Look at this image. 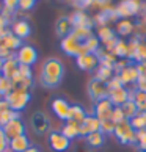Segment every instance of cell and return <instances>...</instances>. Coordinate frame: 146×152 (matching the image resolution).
<instances>
[{"label": "cell", "instance_id": "obj_35", "mask_svg": "<svg viewBox=\"0 0 146 152\" xmlns=\"http://www.w3.org/2000/svg\"><path fill=\"white\" fill-rule=\"evenodd\" d=\"M13 91V85H11V80L8 78H5L0 75V96H3V97H7V96Z\"/></svg>", "mask_w": 146, "mask_h": 152}, {"label": "cell", "instance_id": "obj_38", "mask_svg": "<svg viewBox=\"0 0 146 152\" xmlns=\"http://www.w3.org/2000/svg\"><path fill=\"white\" fill-rule=\"evenodd\" d=\"M112 121H113L115 124H120L126 119L124 115H123V110H121V107H115L113 108V113H112V118H110Z\"/></svg>", "mask_w": 146, "mask_h": 152}, {"label": "cell", "instance_id": "obj_6", "mask_svg": "<svg viewBox=\"0 0 146 152\" xmlns=\"http://www.w3.org/2000/svg\"><path fill=\"white\" fill-rule=\"evenodd\" d=\"M115 8L121 19H127V18H132V16H137L142 13L143 5L138 0H121L120 5Z\"/></svg>", "mask_w": 146, "mask_h": 152}, {"label": "cell", "instance_id": "obj_14", "mask_svg": "<svg viewBox=\"0 0 146 152\" xmlns=\"http://www.w3.org/2000/svg\"><path fill=\"white\" fill-rule=\"evenodd\" d=\"M116 19H120V16L116 13V8L113 7H105L99 11L94 18V24H98L99 27H107L109 22H115Z\"/></svg>", "mask_w": 146, "mask_h": 152}, {"label": "cell", "instance_id": "obj_46", "mask_svg": "<svg viewBox=\"0 0 146 152\" xmlns=\"http://www.w3.org/2000/svg\"><path fill=\"white\" fill-rule=\"evenodd\" d=\"M8 24H10V20H8L7 18H5V16L0 14V30H7Z\"/></svg>", "mask_w": 146, "mask_h": 152}, {"label": "cell", "instance_id": "obj_53", "mask_svg": "<svg viewBox=\"0 0 146 152\" xmlns=\"http://www.w3.org/2000/svg\"><path fill=\"white\" fill-rule=\"evenodd\" d=\"M0 127H2V124H0Z\"/></svg>", "mask_w": 146, "mask_h": 152}, {"label": "cell", "instance_id": "obj_52", "mask_svg": "<svg viewBox=\"0 0 146 152\" xmlns=\"http://www.w3.org/2000/svg\"><path fill=\"white\" fill-rule=\"evenodd\" d=\"M2 132H3V130H2V127H0V133H2Z\"/></svg>", "mask_w": 146, "mask_h": 152}, {"label": "cell", "instance_id": "obj_21", "mask_svg": "<svg viewBox=\"0 0 146 152\" xmlns=\"http://www.w3.org/2000/svg\"><path fill=\"white\" fill-rule=\"evenodd\" d=\"M13 33L21 39H25L32 35V25L29 24V20L19 19L13 24Z\"/></svg>", "mask_w": 146, "mask_h": 152}, {"label": "cell", "instance_id": "obj_25", "mask_svg": "<svg viewBox=\"0 0 146 152\" xmlns=\"http://www.w3.org/2000/svg\"><path fill=\"white\" fill-rule=\"evenodd\" d=\"M61 133L69 140H74L77 137H80V124H77L74 121H66L63 129H61Z\"/></svg>", "mask_w": 146, "mask_h": 152}, {"label": "cell", "instance_id": "obj_31", "mask_svg": "<svg viewBox=\"0 0 146 152\" xmlns=\"http://www.w3.org/2000/svg\"><path fill=\"white\" fill-rule=\"evenodd\" d=\"M134 102H135L138 113H146V93L140 91V89H135L134 93Z\"/></svg>", "mask_w": 146, "mask_h": 152}, {"label": "cell", "instance_id": "obj_18", "mask_svg": "<svg viewBox=\"0 0 146 152\" xmlns=\"http://www.w3.org/2000/svg\"><path fill=\"white\" fill-rule=\"evenodd\" d=\"M109 100L113 104V107H121L123 104H126L129 100V88L121 86V88H116V89H110L109 91Z\"/></svg>", "mask_w": 146, "mask_h": 152}, {"label": "cell", "instance_id": "obj_17", "mask_svg": "<svg viewBox=\"0 0 146 152\" xmlns=\"http://www.w3.org/2000/svg\"><path fill=\"white\" fill-rule=\"evenodd\" d=\"M71 22L74 28H87V30H93L94 27V20L90 19L83 11H74L71 16Z\"/></svg>", "mask_w": 146, "mask_h": 152}, {"label": "cell", "instance_id": "obj_49", "mask_svg": "<svg viewBox=\"0 0 146 152\" xmlns=\"http://www.w3.org/2000/svg\"><path fill=\"white\" fill-rule=\"evenodd\" d=\"M7 33H8L7 30H0V41H2V38H3L5 35H7Z\"/></svg>", "mask_w": 146, "mask_h": 152}, {"label": "cell", "instance_id": "obj_37", "mask_svg": "<svg viewBox=\"0 0 146 152\" xmlns=\"http://www.w3.org/2000/svg\"><path fill=\"white\" fill-rule=\"evenodd\" d=\"M135 144L138 146V149H140V151H146V130H140V132H137Z\"/></svg>", "mask_w": 146, "mask_h": 152}, {"label": "cell", "instance_id": "obj_26", "mask_svg": "<svg viewBox=\"0 0 146 152\" xmlns=\"http://www.w3.org/2000/svg\"><path fill=\"white\" fill-rule=\"evenodd\" d=\"M116 33L120 36H132L135 33V25L129 19H123L116 24Z\"/></svg>", "mask_w": 146, "mask_h": 152}, {"label": "cell", "instance_id": "obj_10", "mask_svg": "<svg viewBox=\"0 0 146 152\" xmlns=\"http://www.w3.org/2000/svg\"><path fill=\"white\" fill-rule=\"evenodd\" d=\"M50 107H52L54 115L57 116L58 119H61V121H68V119H69L71 104H69L66 99H63V97H55V99L52 100V104H50Z\"/></svg>", "mask_w": 146, "mask_h": 152}, {"label": "cell", "instance_id": "obj_1", "mask_svg": "<svg viewBox=\"0 0 146 152\" xmlns=\"http://www.w3.org/2000/svg\"><path fill=\"white\" fill-rule=\"evenodd\" d=\"M93 36V31L91 30H87V28H74L71 35H68L66 38L61 39V44L60 47L61 50L69 55V57H79V55L85 53V44L90 38Z\"/></svg>", "mask_w": 146, "mask_h": 152}, {"label": "cell", "instance_id": "obj_8", "mask_svg": "<svg viewBox=\"0 0 146 152\" xmlns=\"http://www.w3.org/2000/svg\"><path fill=\"white\" fill-rule=\"evenodd\" d=\"M47 143L50 146V149L55 151V152H66L71 148V140L66 138L61 132L58 130H54V132H49V137H47Z\"/></svg>", "mask_w": 146, "mask_h": 152}, {"label": "cell", "instance_id": "obj_2", "mask_svg": "<svg viewBox=\"0 0 146 152\" xmlns=\"http://www.w3.org/2000/svg\"><path fill=\"white\" fill-rule=\"evenodd\" d=\"M65 75V66L58 58H47L43 63L41 75H39V83L44 88L54 89L57 88Z\"/></svg>", "mask_w": 146, "mask_h": 152}, {"label": "cell", "instance_id": "obj_45", "mask_svg": "<svg viewBox=\"0 0 146 152\" xmlns=\"http://www.w3.org/2000/svg\"><path fill=\"white\" fill-rule=\"evenodd\" d=\"M137 89H140V91H145L146 93V78L140 75L138 82H137Z\"/></svg>", "mask_w": 146, "mask_h": 152}, {"label": "cell", "instance_id": "obj_15", "mask_svg": "<svg viewBox=\"0 0 146 152\" xmlns=\"http://www.w3.org/2000/svg\"><path fill=\"white\" fill-rule=\"evenodd\" d=\"M76 63L79 66V69H82V71H93L99 66V58H98L96 53L85 52V53L79 55L76 58Z\"/></svg>", "mask_w": 146, "mask_h": 152}, {"label": "cell", "instance_id": "obj_29", "mask_svg": "<svg viewBox=\"0 0 146 152\" xmlns=\"http://www.w3.org/2000/svg\"><path fill=\"white\" fill-rule=\"evenodd\" d=\"M121 110H123V115H124V118H126V119H129V121L138 115V108H137V105H135V102H134V100H127L126 104H123V105H121Z\"/></svg>", "mask_w": 146, "mask_h": 152}, {"label": "cell", "instance_id": "obj_11", "mask_svg": "<svg viewBox=\"0 0 146 152\" xmlns=\"http://www.w3.org/2000/svg\"><path fill=\"white\" fill-rule=\"evenodd\" d=\"M113 108L115 107L109 100V97H105L102 100H98V102H94V116H96L99 121L110 119L112 113H113Z\"/></svg>", "mask_w": 146, "mask_h": 152}, {"label": "cell", "instance_id": "obj_20", "mask_svg": "<svg viewBox=\"0 0 146 152\" xmlns=\"http://www.w3.org/2000/svg\"><path fill=\"white\" fill-rule=\"evenodd\" d=\"M72 30H74V27H72L71 18H68V16L60 18V19L57 20V24H55V31H57V35H58L61 39L66 38L68 35H71Z\"/></svg>", "mask_w": 146, "mask_h": 152}, {"label": "cell", "instance_id": "obj_3", "mask_svg": "<svg viewBox=\"0 0 146 152\" xmlns=\"http://www.w3.org/2000/svg\"><path fill=\"white\" fill-rule=\"evenodd\" d=\"M113 135L116 137L118 143H121V144H135L137 132L134 130V127H132V124L129 119H124L123 122L116 124Z\"/></svg>", "mask_w": 146, "mask_h": 152}, {"label": "cell", "instance_id": "obj_36", "mask_svg": "<svg viewBox=\"0 0 146 152\" xmlns=\"http://www.w3.org/2000/svg\"><path fill=\"white\" fill-rule=\"evenodd\" d=\"M115 127H116V124L112 119L101 121V132H102L104 135H113L115 133Z\"/></svg>", "mask_w": 146, "mask_h": 152}, {"label": "cell", "instance_id": "obj_12", "mask_svg": "<svg viewBox=\"0 0 146 152\" xmlns=\"http://www.w3.org/2000/svg\"><path fill=\"white\" fill-rule=\"evenodd\" d=\"M118 75H120V78H121V82H123L124 86L126 85H137V82L140 78V71H138V67H137L135 63H129Z\"/></svg>", "mask_w": 146, "mask_h": 152}, {"label": "cell", "instance_id": "obj_42", "mask_svg": "<svg viewBox=\"0 0 146 152\" xmlns=\"http://www.w3.org/2000/svg\"><path fill=\"white\" fill-rule=\"evenodd\" d=\"M13 57H16L14 52H11L10 49L3 47V46H0V58H2L3 61H5V60H8V58H13Z\"/></svg>", "mask_w": 146, "mask_h": 152}, {"label": "cell", "instance_id": "obj_41", "mask_svg": "<svg viewBox=\"0 0 146 152\" xmlns=\"http://www.w3.org/2000/svg\"><path fill=\"white\" fill-rule=\"evenodd\" d=\"M36 0H19V10L21 11H30L35 7Z\"/></svg>", "mask_w": 146, "mask_h": 152}, {"label": "cell", "instance_id": "obj_9", "mask_svg": "<svg viewBox=\"0 0 146 152\" xmlns=\"http://www.w3.org/2000/svg\"><path fill=\"white\" fill-rule=\"evenodd\" d=\"M16 58H18L19 64H25V66H32L36 63L38 60V50L30 46V44H24L18 52H16Z\"/></svg>", "mask_w": 146, "mask_h": 152}, {"label": "cell", "instance_id": "obj_47", "mask_svg": "<svg viewBox=\"0 0 146 152\" xmlns=\"http://www.w3.org/2000/svg\"><path fill=\"white\" fill-rule=\"evenodd\" d=\"M93 3H94V5H99V7H102V8H105V7L110 3V0H93Z\"/></svg>", "mask_w": 146, "mask_h": 152}, {"label": "cell", "instance_id": "obj_50", "mask_svg": "<svg viewBox=\"0 0 146 152\" xmlns=\"http://www.w3.org/2000/svg\"><path fill=\"white\" fill-rule=\"evenodd\" d=\"M2 67H3V60L0 58V71H2Z\"/></svg>", "mask_w": 146, "mask_h": 152}, {"label": "cell", "instance_id": "obj_28", "mask_svg": "<svg viewBox=\"0 0 146 152\" xmlns=\"http://www.w3.org/2000/svg\"><path fill=\"white\" fill-rule=\"evenodd\" d=\"M96 75H94V77H96V78H99V80H102V82H110L112 80V77H113L115 75V71H113V67H107V66H98L96 67Z\"/></svg>", "mask_w": 146, "mask_h": 152}, {"label": "cell", "instance_id": "obj_24", "mask_svg": "<svg viewBox=\"0 0 146 152\" xmlns=\"http://www.w3.org/2000/svg\"><path fill=\"white\" fill-rule=\"evenodd\" d=\"M85 143L88 148L91 149H98V148H102L104 143H105V135L102 132H94V133H90L88 137H85Z\"/></svg>", "mask_w": 146, "mask_h": 152}, {"label": "cell", "instance_id": "obj_32", "mask_svg": "<svg viewBox=\"0 0 146 152\" xmlns=\"http://www.w3.org/2000/svg\"><path fill=\"white\" fill-rule=\"evenodd\" d=\"M112 53H113L116 58H129V46H127V42L123 41V39H120Z\"/></svg>", "mask_w": 146, "mask_h": 152}, {"label": "cell", "instance_id": "obj_39", "mask_svg": "<svg viewBox=\"0 0 146 152\" xmlns=\"http://www.w3.org/2000/svg\"><path fill=\"white\" fill-rule=\"evenodd\" d=\"M71 2L77 8V11H83V10H87L88 7L93 5V0H71Z\"/></svg>", "mask_w": 146, "mask_h": 152}, {"label": "cell", "instance_id": "obj_7", "mask_svg": "<svg viewBox=\"0 0 146 152\" xmlns=\"http://www.w3.org/2000/svg\"><path fill=\"white\" fill-rule=\"evenodd\" d=\"M30 126H32V130L36 135H39V137L50 132V119L47 118L46 113H43V111H35V113L32 115Z\"/></svg>", "mask_w": 146, "mask_h": 152}, {"label": "cell", "instance_id": "obj_51", "mask_svg": "<svg viewBox=\"0 0 146 152\" xmlns=\"http://www.w3.org/2000/svg\"><path fill=\"white\" fill-rule=\"evenodd\" d=\"M138 152H146V151H140V149H138Z\"/></svg>", "mask_w": 146, "mask_h": 152}, {"label": "cell", "instance_id": "obj_13", "mask_svg": "<svg viewBox=\"0 0 146 152\" xmlns=\"http://www.w3.org/2000/svg\"><path fill=\"white\" fill-rule=\"evenodd\" d=\"M2 129H3V133H5V137H7L8 141L21 137V135H25V126L21 119L11 121V122L7 124V126H3Z\"/></svg>", "mask_w": 146, "mask_h": 152}, {"label": "cell", "instance_id": "obj_33", "mask_svg": "<svg viewBox=\"0 0 146 152\" xmlns=\"http://www.w3.org/2000/svg\"><path fill=\"white\" fill-rule=\"evenodd\" d=\"M131 124H132V127L135 132L146 130V113H138L135 118L131 119Z\"/></svg>", "mask_w": 146, "mask_h": 152}, {"label": "cell", "instance_id": "obj_23", "mask_svg": "<svg viewBox=\"0 0 146 152\" xmlns=\"http://www.w3.org/2000/svg\"><path fill=\"white\" fill-rule=\"evenodd\" d=\"M30 140L27 135H21V137L18 138H14V140H11L10 144H8V148L13 151V152H25L27 149L30 148Z\"/></svg>", "mask_w": 146, "mask_h": 152}, {"label": "cell", "instance_id": "obj_19", "mask_svg": "<svg viewBox=\"0 0 146 152\" xmlns=\"http://www.w3.org/2000/svg\"><path fill=\"white\" fill-rule=\"evenodd\" d=\"M2 77L5 78H8V80H13V78L18 75V72H19V61L16 57L13 58H8V60H5L3 61V67H2Z\"/></svg>", "mask_w": 146, "mask_h": 152}, {"label": "cell", "instance_id": "obj_4", "mask_svg": "<svg viewBox=\"0 0 146 152\" xmlns=\"http://www.w3.org/2000/svg\"><path fill=\"white\" fill-rule=\"evenodd\" d=\"M5 99L8 100L11 110L19 111L21 113V111L24 110L25 107L29 105V102L32 100V93L30 91H21V89H13Z\"/></svg>", "mask_w": 146, "mask_h": 152}, {"label": "cell", "instance_id": "obj_16", "mask_svg": "<svg viewBox=\"0 0 146 152\" xmlns=\"http://www.w3.org/2000/svg\"><path fill=\"white\" fill-rule=\"evenodd\" d=\"M99 130H101V121L94 115H88L83 119V122L80 124V137L82 138L88 137L90 133L99 132Z\"/></svg>", "mask_w": 146, "mask_h": 152}, {"label": "cell", "instance_id": "obj_40", "mask_svg": "<svg viewBox=\"0 0 146 152\" xmlns=\"http://www.w3.org/2000/svg\"><path fill=\"white\" fill-rule=\"evenodd\" d=\"M18 75L22 78H33V72H32V67L30 66H25V64H19V72Z\"/></svg>", "mask_w": 146, "mask_h": 152}, {"label": "cell", "instance_id": "obj_43", "mask_svg": "<svg viewBox=\"0 0 146 152\" xmlns=\"http://www.w3.org/2000/svg\"><path fill=\"white\" fill-rule=\"evenodd\" d=\"M3 5H5V8H8L11 11H16L19 8V0H3Z\"/></svg>", "mask_w": 146, "mask_h": 152}, {"label": "cell", "instance_id": "obj_27", "mask_svg": "<svg viewBox=\"0 0 146 152\" xmlns=\"http://www.w3.org/2000/svg\"><path fill=\"white\" fill-rule=\"evenodd\" d=\"M87 116H88V115H87V111L83 110V107L74 104V105H71V110H69V119H68V121H74V122H77V124H82L83 119H85Z\"/></svg>", "mask_w": 146, "mask_h": 152}, {"label": "cell", "instance_id": "obj_30", "mask_svg": "<svg viewBox=\"0 0 146 152\" xmlns=\"http://www.w3.org/2000/svg\"><path fill=\"white\" fill-rule=\"evenodd\" d=\"M115 38H118L116 33L112 30V28H109V27H101L99 31H98V39H99L102 44H107V42H110V41H113Z\"/></svg>", "mask_w": 146, "mask_h": 152}, {"label": "cell", "instance_id": "obj_5", "mask_svg": "<svg viewBox=\"0 0 146 152\" xmlns=\"http://www.w3.org/2000/svg\"><path fill=\"white\" fill-rule=\"evenodd\" d=\"M88 94H90V99L94 100V102L109 97V83L93 77L88 83Z\"/></svg>", "mask_w": 146, "mask_h": 152}, {"label": "cell", "instance_id": "obj_44", "mask_svg": "<svg viewBox=\"0 0 146 152\" xmlns=\"http://www.w3.org/2000/svg\"><path fill=\"white\" fill-rule=\"evenodd\" d=\"M8 110H11L8 100L5 99V97H2V99H0V115H3L5 111H8Z\"/></svg>", "mask_w": 146, "mask_h": 152}, {"label": "cell", "instance_id": "obj_48", "mask_svg": "<svg viewBox=\"0 0 146 152\" xmlns=\"http://www.w3.org/2000/svg\"><path fill=\"white\" fill-rule=\"evenodd\" d=\"M25 152H41V149H39V148H36V146H30V148L27 149Z\"/></svg>", "mask_w": 146, "mask_h": 152}, {"label": "cell", "instance_id": "obj_22", "mask_svg": "<svg viewBox=\"0 0 146 152\" xmlns=\"http://www.w3.org/2000/svg\"><path fill=\"white\" fill-rule=\"evenodd\" d=\"M0 46H3V47L10 49L11 52H14V50H19L22 46H24V44H22V39L16 36L13 31H8L7 35L2 38V41H0Z\"/></svg>", "mask_w": 146, "mask_h": 152}, {"label": "cell", "instance_id": "obj_34", "mask_svg": "<svg viewBox=\"0 0 146 152\" xmlns=\"http://www.w3.org/2000/svg\"><path fill=\"white\" fill-rule=\"evenodd\" d=\"M14 119H21V113H19V111L8 110V111H5L3 115H0V124H2V127L7 126L8 122L14 121Z\"/></svg>", "mask_w": 146, "mask_h": 152}]
</instances>
